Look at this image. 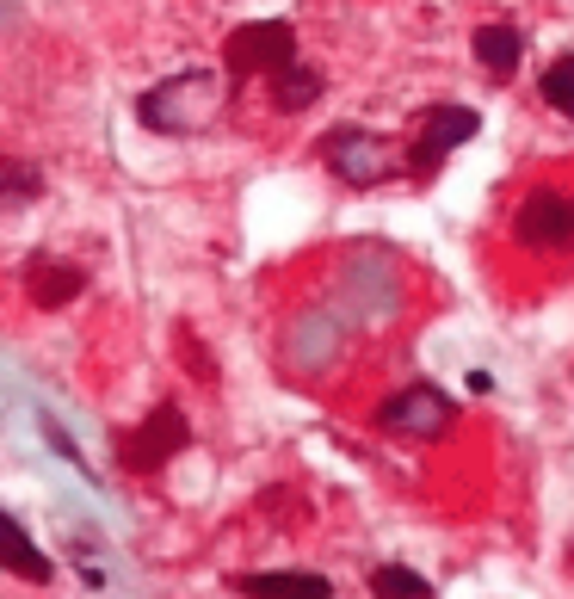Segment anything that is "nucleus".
<instances>
[{"instance_id": "f257e3e1", "label": "nucleus", "mask_w": 574, "mask_h": 599, "mask_svg": "<svg viewBox=\"0 0 574 599\" xmlns=\"http://www.w3.org/2000/svg\"><path fill=\"white\" fill-rule=\"evenodd\" d=\"M217 105H223L217 75L186 68V75H167L136 99V124L155 130V136H198V130L217 124Z\"/></svg>"}, {"instance_id": "f03ea898", "label": "nucleus", "mask_w": 574, "mask_h": 599, "mask_svg": "<svg viewBox=\"0 0 574 599\" xmlns=\"http://www.w3.org/2000/svg\"><path fill=\"white\" fill-rule=\"evenodd\" d=\"M321 161H328V173L334 180H346V186H383V180H396L402 173V161H396V149H389V136H377V130H365V124H334L328 136H321Z\"/></svg>"}, {"instance_id": "7ed1b4c3", "label": "nucleus", "mask_w": 574, "mask_h": 599, "mask_svg": "<svg viewBox=\"0 0 574 599\" xmlns=\"http://www.w3.org/2000/svg\"><path fill=\"white\" fill-rule=\"evenodd\" d=\"M284 62H297V31L284 19H254V25H235L223 38L229 75H278Z\"/></svg>"}, {"instance_id": "20e7f679", "label": "nucleus", "mask_w": 574, "mask_h": 599, "mask_svg": "<svg viewBox=\"0 0 574 599\" xmlns=\"http://www.w3.org/2000/svg\"><path fill=\"white\" fill-rule=\"evenodd\" d=\"M451 420H457V402L439 383H408V390H396L377 408V427L396 439H439V433H451Z\"/></svg>"}, {"instance_id": "39448f33", "label": "nucleus", "mask_w": 574, "mask_h": 599, "mask_svg": "<svg viewBox=\"0 0 574 599\" xmlns=\"http://www.w3.org/2000/svg\"><path fill=\"white\" fill-rule=\"evenodd\" d=\"M513 235L537 254H568L574 248V192H556V186L525 192L513 210Z\"/></svg>"}, {"instance_id": "423d86ee", "label": "nucleus", "mask_w": 574, "mask_h": 599, "mask_svg": "<svg viewBox=\"0 0 574 599\" xmlns=\"http://www.w3.org/2000/svg\"><path fill=\"white\" fill-rule=\"evenodd\" d=\"M186 439H192V427H186V414H179V402H155V408H149V420H142L136 433H124L118 457H124V470L149 476V470H161V464H167L173 451H186Z\"/></svg>"}, {"instance_id": "0eeeda50", "label": "nucleus", "mask_w": 574, "mask_h": 599, "mask_svg": "<svg viewBox=\"0 0 574 599\" xmlns=\"http://www.w3.org/2000/svg\"><path fill=\"white\" fill-rule=\"evenodd\" d=\"M476 130H482L476 105H457V99H439V105H426L420 143H414V167H439L451 149H463V143H470Z\"/></svg>"}, {"instance_id": "6e6552de", "label": "nucleus", "mask_w": 574, "mask_h": 599, "mask_svg": "<svg viewBox=\"0 0 574 599\" xmlns=\"http://www.w3.org/2000/svg\"><path fill=\"white\" fill-rule=\"evenodd\" d=\"M229 587L241 599H334V581L309 569H260V575H235Z\"/></svg>"}, {"instance_id": "1a4fd4ad", "label": "nucleus", "mask_w": 574, "mask_h": 599, "mask_svg": "<svg viewBox=\"0 0 574 599\" xmlns=\"http://www.w3.org/2000/svg\"><path fill=\"white\" fill-rule=\"evenodd\" d=\"M25 291H31V303H38V309H68V303L87 291V272L68 266V260H56V254H38V260L25 266Z\"/></svg>"}, {"instance_id": "9d476101", "label": "nucleus", "mask_w": 574, "mask_h": 599, "mask_svg": "<svg viewBox=\"0 0 574 599\" xmlns=\"http://www.w3.org/2000/svg\"><path fill=\"white\" fill-rule=\"evenodd\" d=\"M0 569L7 575H19V581H31V587H50V556L31 544V532L13 519V513H0Z\"/></svg>"}, {"instance_id": "9b49d317", "label": "nucleus", "mask_w": 574, "mask_h": 599, "mask_svg": "<svg viewBox=\"0 0 574 599\" xmlns=\"http://www.w3.org/2000/svg\"><path fill=\"white\" fill-rule=\"evenodd\" d=\"M470 56L488 68L494 81H507L513 68H519V56H525L519 25H476V31H470Z\"/></svg>"}, {"instance_id": "f8f14e48", "label": "nucleus", "mask_w": 574, "mask_h": 599, "mask_svg": "<svg viewBox=\"0 0 574 599\" xmlns=\"http://www.w3.org/2000/svg\"><path fill=\"white\" fill-rule=\"evenodd\" d=\"M321 87H328V81H321L315 68L297 56V62H284L278 75H272V105H278V112H309V105L321 99Z\"/></svg>"}, {"instance_id": "ddd939ff", "label": "nucleus", "mask_w": 574, "mask_h": 599, "mask_svg": "<svg viewBox=\"0 0 574 599\" xmlns=\"http://www.w3.org/2000/svg\"><path fill=\"white\" fill-rule=\"evenodd\" d=\"M365 587H371L377 599H439V593H433V581L414 575V569H402V562H377Z\"/></svg>"}, {"instance_id": "4468645a", "label": "nucleus", "mask_w": 574, "mask_h": 599, "mask_svg": "<svg viewBox=\"0 0 574 599\" xmlns=\"http://www.w3.org/2000/svg\"><path fill=\"white\" fill-rule=\"evenodd\" d=\"M44 192V173L19 161V155H0V210H13V204H31Z\"/></svg>"}, {"instance_id": "2eb2a0df", "label": "nucleus", "mask_w": 574, "mask_h": 599, "mask_svg": "<svg viewBox=\"0 0 574 599\" xmlns=\"http://www.w3.org/2000/svg\"><path fill=\"white\" fill-rule=\"evenodd\" d=\"M537 93H544V105H550L556 118H568V124H574V50H568V56H556V62L544 68Z\"/></svg>"}]
</instances>
